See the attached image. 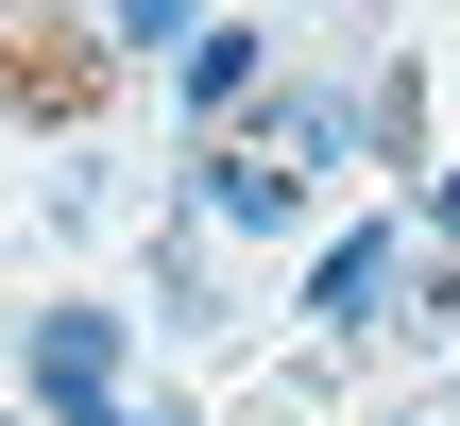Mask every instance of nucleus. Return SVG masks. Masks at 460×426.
<instances>
[{
    "instance_id": "obj_7",
    "label": "nucleus",
    "mask_w": 460,
    "mask_h": 426,
    "mask_svg": "<svg viewBox=\"0 0 460 426\" xmlns=\"http://www.w3.org/2000/svg\"><path fill=\"white\" fill-rule=\"evenodd\" d=\"M427 222H444V239H460V154H444V171H427Z\"/></svg>"
},
{
    "instance_id": "obj_5",
    "label": "nucleus",
    "mask_w": 460,
    "mask_h": 426,
    "mask_svg": "<svg viewBox=\"0 0 460 426\" xmlns=\"http://www.w3.org/2000/svg\"><path fill=\"white\" fill-rule=\"evenodd\" d=\"M205 222L222 239H290L307 222V171H273L256 137H205Z\"/></svg>"
},
{
    "instance_id": "obj_2",
    "label": "nucleus",
    "mask_w": 460,
    "mask_h": 426,
    "mask_svg": "<svg viewBox=\"0 0 460 426\" xmlns=\"http://www.w3.org/2000/svg\"><path fill=\"white\" fill-rule=\"evenodd\" d=\"M239 137H256L273 171H358V154H376V120H358L341 85H256V120H239Z\"/></svg>"
},
{
    "instance_id": "obj_1",
    "label": "nucleus",
    "mask_w": 460,
    "mask_h": 426,
    "mask_svg": "<svg viewBox=\"0 0 460 426\" xmlns=\"http://www.w3.org/2000/svg\"><path fill=\"white\" fill-rule=\"evenodd\" d=\"M393 290H410V239H393V222H341V239L307 256V324H324V342H376Z\"/></svg>"
},
{
    "instance_id": "obj_6",
    "label": "nucleus",
    "mask_w": 460,
    "mask_h": 426,
    "mask_svg": "<svg viewBox=\"0 0 460 426\" xmlns=\"http://www.w3.org/2000/svg\"><path fill=\"white\" fill-rule=\"evenodd\" d=\"M102 34H119V51H188V34H205V0H102Z\"/></svg>"
},
{
    "instance_id": "obj_4",
    "label": "nucleus",
    "mask_w": 460,
    "mask_h": 426,
    "mask_svg": "<svg viewBox=\"0 0 460 426\" xmlns=\"http://www.w3.org/2000/svg\"><path fill=\"white\" fill-rule=\"evenodd\" d=\"M171 85H188V120H222V137H239V120H256V85H273V34H256V17H205V34L171 51Z\"/></svg>"
},
{
    "instance_id": "obj_9",
    "label": "nucleus",
    "mask_w": 460,
    "mask_h": 426,
    "mask_svg": "<svg viewBox=\"0 0 460 426\" xmlns=\"http://www.w3.org/2000/svg\"><path fill=\"white\" fill-rule=\"evenodd\" d=\"M0 426H17V410H0Z\"/></svg>"
},
{
    "instance_id": "obj_3",
    "label": "nucleus",
    "mask_w": 460,
    "mask_h": 426,
    "mask_svg": "<svg viewBox=\"0 0 460 426\" xmlns=\"http://www.w3.org/2000/svg\"><path fill=\"white\" fill-rule=\"evenodd\" d=\"M119 393V307H34V410H102Z\"/></svg>"
},
{
    "instance_id": "obj_8",
    "label": "nucleus",
    "mask_w": 460,
    "mask_h": 426,
    "mask_svg": "<svg viewBox=\"0 0 460 426\" xmlns=\"http://www.w3.org/2000/svg\"><path fill=\"white\" fill-rule=\"evenodd\" d=\"M68 426H171V410H137V393H102V410H68Z\"/></svg>"
}]
</instances>
